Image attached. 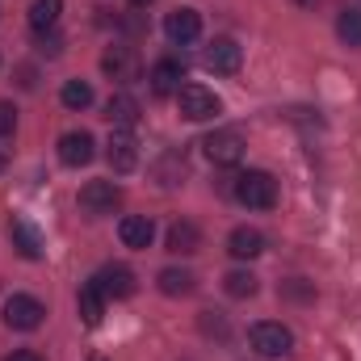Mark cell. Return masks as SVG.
I'll return each mask as SVG.
<instances>
[{
	"label": "cell",
	"mask_w": 361,
	"mask_h": 361,
	"mask_svg": "<svg viewBox=\"0 0 361 361\" xmlns=\"http://www.w3.org/2000/svg\"><path fill=\"white\" fill-rule=\"evenodd\" d=\"M235 197H240L248 210H273V206H277V180H273L269 173H261V169L240 173V177H235Z\"/></svg>",
	"instance_id": "1"
},
{
	"label": "cell",
	"mask_w": 361,
	"mask_h": 361,
	"mask_svg": "<svg viewBox=\"0 0 361 361\" xmlns=\"http://www.w3.org/2000/svg\"><path fill=\"white\" fill-rule=\"evenodd\" d=\"M248 345L257 349V357L277 361L294 349V332L281 328V324H273V319H265V324H252V328H248Z\"/></svg>",
	"instance_id": "2"
},
{
	"label": "cell",
	"mask_w": 361,
	"mask_h": 361,
	"mask_svg": "<svg viewBox=\"0 0 361 361\" xmlns=\"http://www.w3.org/2000/svg\"><path fill=\"white\" fill-rule=\"evenodd\" d=\"M202 147H206V160L210 164H219V169H231V164H240L244 160V152H248V143H244V135L240 130H210L206 139H202Z\"/></svg>",
	"instance_id": "3"
},
{
	"label": "cell",
	"mask_w": 361,
	"mask_h": 361,
	"mask_svg": "<svg viewBox=\"0 0 361 361\" xmlns=\"http://www.w3.org/2000/svg\"><path fill=\"white\" fill-rule=\"evenodd\" d=\"M177 105H180V118H189V122H206V118H214L223 109V101L206 85H185L177 92Z\"/></svg>",
	"instance_id": "4"
},
{
	"label": "cell",
	"mask_w": 361,
	"mask_h": 361,
	"mask_svg": "<svg viewBox=\"0 0 361 361\" xmlns=\"http://www.w3.org/2000/svg\"><path fill=\"white\" fill-rule=\"evenodd\" d=\"M42 315H47V307H42L34 294H13V298L4 302V324H8L13 332H34V328H42Z\"/></svg>",
	"instance_id": "5"
},
{
	"label": "cell",
	"mask_w": 361,
	"mask_h": 361,
	"mask_svg": "<svg viewBox=\"0 0 361 361\" xmlns=\"http://www.w3.org/2000/svg\"><path fill=\"white\" fill-rule=\"evenodd\" d=\"M122 206V189L114 180H89L80 189V210L85 214H114Z\"/></svg>",
	"instance_id": "6"
},
{
	"label": "cell",
	"mask_w": 361,
	"mask_h": 361,
	"mask_svg": "<svg viewBox=\"0 0 361 361\" xmlns=\"http://www.w3.org/2000/svg\"><path fill=\"white\" fill-rule=\"evenodd\" d=\"M105 160L114 173H135L139 169V139L130 130H114L109 143H105Z\"/></svg>",
	"instance_id": "7"
},
{
	"label": "cell",
	"mask_w": 361,
	"mask_h": 361,
	"mask_svg": "<svg viewBox=\"0 0 361 361\" xmlns=\"http://www.w3.org/2000/svg\"><path fill=\"white\" fill-rule=\"evenodd\" d=\"M240 63H244V51H240L235 38H214V42L206 47V68H210L214 76H235Z\"/></svg>",
	"instance_id": "8"
},
{
	"label": "cell",
	"mask_w": 361,
	"mask_h": 361,
	"mask_svg": "<svg viewBox=\"0 0 361 361\" xmlns=\"http://www.w3.org/2000/svg\"><path fill=\"white\" fill-rule=\"evenodd\" d=\"M92 281H97V290L105 298H130L135 294V273L126 269V265H101V269L92 273Z\"/></svg>",
	"instance_id": "9"
},
{
	"label": "cell",
	"mask_w": 361,
	"mask_h": 361,
	"mask_svg": "<svg viewBox=\"0 0 361 361\" xmlns=\"http://www.w3.org/2000/svg\"><path fill=\"white\" fill-rule=\"evenodd\" d=\"M164 34H169L177 47L197 42V34H202V13H197V8H173V13L164 17Z\"/></svg>",
	"instance_id": "10"
},
{
	"label": "cell",
	"mask_w": 361,
	"mask_h": 361,
	"mask_svg": "<svg viewBox=\"0 0 361 361\" xmlns=\"http://www.w3.org/2000/svg\"><path fill=\"white\" fill-rule=\"evenodd\" d=\"M92 147H97V143H92L89 130H68V135L59 139V160H63L68 169H80V164H89L92 156H97Z\"/></svg>",
	"instance_id": "11"
},
{
	"label": "cell",
	"mask_w": 361,
	"mask_h": 361,
	"mask_svg": "<svg viewBox=\"0 0 361 361\" xmlns=\"http://www.w3.org/2000/svg\"><path fill=\"white\" fill-rule=\"evenodd\" d=\"M8 240H13V248H17L25 261H38V257H42V235H38V227H34L30 219H13V223H8Z\"/></svg>",
	"instance_id": "12"
},
{
	"label": "cell",
	"mask_w": 361,
	"mask_h": 361,
	"mask_svg": "<svg viewBox=\"0 0 361 361\" xmlns=\"http://www.w3.org/2000/svg\"><path fill=\"white\" fill-rule=\"evenodd\" d=\"M227 252H231L235 261H257V257L265 252V235H261L257 227H235V231L227 235Z\"/></svg>",
	"instance_id": "13"
},
{
	"label": "cell",
	"mask_w": 361,
	"mask_h": 361,
	"mask_svg": "<svg viewBox=\"0 0 361 361\" xmlns=\"http://www.w3.org/2000/svg\"><path fill=\"white\" fill-rule=\"evenodd\" d=\"M147 80H152V92H156V97H177V92L185 89V85H180V80H185V68H180L177 59H160Z\"/></svg>",
	"instance_id": "14"
},
{
	"label": "cell",
	"mask_w": 361,
	"mask_h": 361,
	"mask_svg": "<svg viewBox=\"0 0 361 361\" xmlns=\"http://www.w3.org/2000/svg\"><path fill=\"white\" fill-rule=\"evenodd\" d=\"M118 235H122V244H126V248H147V244H152V235H156V227H152V219H147V214H126V219L118 223Z\"/></svg>",
	"instance_id": "15"
},
{
	"label": "cell",
	"mask_w": 361,
	"mask_h": 361,
	"mask_svg": "<svg viewBox=\"0 0 361 361\" xmlns=\"http://www.w3.org/2000/svg\"><path fill=\"white\" fill-rule=\"evenodd\" d=\"M105 302H109V298H105V294L97 290V281H85V286H80V294H76L80 319H85L89 328H97V324H101V315H105Z\"/></svg>",
	"instance_id": "16"
},
{
	"label": "cell",
	"mask_w": 361,
	"mask_h": 361,
	"mask_svg": "<svg viewBox=\"0 0 361 361\" xmlns=\"http://www.w3.org/2000/svg\"><path fill=\"white\" fill-rule=\"evenodd\" d=\"M139 114H143V109H139V101H135L130 92H114V97H109V105H105V118H109V122H118L122 130H130V126L139 122Z\"/></svg>",
	"instance_id": "17"
},
{
	"label": "cell",
	"mask_w": 361,
	"mask_h": 361,
	"mask_svg": "<svg viewBox=\"0 0 361 361\" xmlns=\"http://www.w3.org/2000/svg\"><path fill=\"white\" fill-rule=\"evenodd\" d=\"M197 244H202V231H197L189 219H177V223L169 227V252L189 257V252H197Z\"/></svg>",
	"instance_id": "18"
},
{
	"label": "cell",
	"mask_w": 361,
	"mask_h": 361,
	"mask_svg": "<svg viewBox=\"0 0 361 361\" xmlns=\"http://www.w3.org/2000/svg\"><path fill=\"white\" fill-rule=\"evenodd\" d=\"M59 13H63V0H34V4H30V25H34V34L55 30V25H59Z\"/></svg>",
	"instance_id": "19"
},
{
	"label": "cell",
	"mask_w": 361,
	"mask_h": 361,
	"mask_svg": "<svg viewBox=\"0 0 361 361\" xmlns=\"http://www.w3.org/2000/svg\"><path fill=\"white\" fill-rule=\"evenodd\" d=\"M160 290L169 294V298H185V294H193V286H197V277L189 269H160Z\"/></svg>",
	"instance_id": "20"
},
{
	"label": "cell",
	"mask_w": 361,
	"mask_h": 361,
	"mask_svg": "<svg viewBox=\"0 0 361 361\" xmlns=\"http://www.w3.org/2000/svg\"><path fill=\"white\" fill-rule=\"evenodd\" d=\"M59 101H63L68 109H89L92 105V85L89 80H68L63 92H59Z\"/></svg>",
	"instance_id": "21"
},
{
	"label": "cell",
	"mask_w": 361,
	"mask_h": 361,
	"mask_svg": "<svg viewBox=\"0 0 361 361\" xmlns=\"http://www.w3.org/2000/svg\"><path fill=\"white\" fill-rule=\"evenodd\" d=\"M336 34H341V42L361 47V8H345V13L336 17Z\"/></svg>",
	"instance_id": "22"
},
{
	"label": "cell",
	"mask_w": 361,
	"mask_h": 361,
	"mask_svg": "<svg viewBox=\"0 0 361 361\" xmlns=\"http://www.w3.org/2000/svg\"><path fill=\"white\" fill-rule=\"evenodd\" d=\"M223 286H227L231 298H252V294H257V277H252L248 269H231L227 277H223Z\"/></svg>",
	"instance_id": "23"
},
{
	"label": "cell",
	"mask_w": 361,
	"mask_h": 361,
	"mask_svg": "<svg viewBox=\"0 0 361 361\" xmlns=\"http://www.w3.org/2000/svg\"><path fill=\"white\" fill-rule=\"evenodd\" d=\"M105 72H114V76H126V72H130V55H126L122 47H114V51L105 55Z\"/></svg>",
	"instance_id": "24"
},
{
	"label": "cell",
	"mask_w": 361,
	"mask_h": 361,
	"mask_svg": "<svg viewBox=\"0 0 361 361\" xmlns=\"http://www.w3.org/2000/svg\"><path fill=\"white\" fill-rule=\"evenodd\" d=\"M13 130H17V109H13L8 101H0V139L13 135Z\"/></svg>",
	"instance_id": "25"
},
{
	"label": "cell",
	"mask_w": 361,
	"mask_h": 361,
	"mask_svg": "<svg viewBox=\"0 0 361 361\" xmlns=\"http://www.w3.org/2000/svg\"><path fill=\"white\" fill-rule=\"evenodd\" d=\"M4 361H42L38 353H30V349H17V353H8Z\"/></svg>",
	"instance_id": "26"
},
{
	"label": "cell",
	"mask_w": 361,
	"mask_h": 361,
	"mask_svg": "<svg viewBox=\"0 0 361 361\" xmlns=\"http://www.w3.org/2000/svg\"><path fill=\"white\" fill-rule=\"evenodd\" d=\"M294 4H302V8H311V4H315V0H294Z\"/></svg>",
	"instance_id": "27"
},
{
	"label": "cell",
	"mask_w": 361,
	"mask_h": 361,
	"mask_svg": "<svg viewBox=\"0 0 361 361\" xmlns=\"http://www.w3.org/2000/svg\"><path fill=\"white\" fill-rule=\"evenodd\" d=\"M130 4H139V8H143V4H152V0H130Z\"/></svg>",
	"instance_id": "28"
},
{
	"label": "cell",
	"mask_w": 361,
	"mask_h": 361,
	"mask_svg": "<svg viewBox=\"0 0 361 361\" xmlns=\"http://www.w3.org/2000/svg\"><path fill=\"white\" fill-rule=\"evenodd\" d=\"M97 361H101V357H97Z\"/></svg>",
	"instance_id": "29"
}]
</instances>
